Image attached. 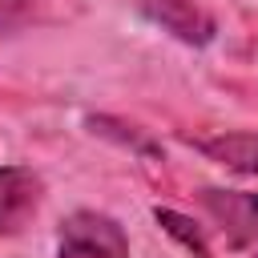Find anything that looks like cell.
Returning a JSON list of instances; mask_svg holds the SVG:
<instances>
[{"mask_svg":"<svg viewBox=\"0 0 258 258\" xmlns=\"http://www.w3.org/2000/svg\"><path fill=\"white\" fill-rule=\"evenodd\" d=\"M56 258H129V238L109 214L77 210L60 226Z\"/></svg>","mask_w":258,"mask_h":258,"instance_id":"6da1fadb","label":"cell"},{"mask_svg":"<svg viewBox=\"0 0 258 258\" xmlns=\"http://www.w3.org/2000/svg\"><path fill=\"white\" fill-rule=\"evenodd\" d=\"M137 8H141V16L153 20L161 32H169V36H177L181 44H194V48L210 44L214 32H218V20H214L202 4H194V0H137Z\"/></svg>","mask_w":258,"mask_h":258,"instance_id":"7a4b0ae2","label":"cell"},{"mask_svg":"<svg viewBox=\"0 0 258 258\" xmlns=\"http://www.w3.org/2000/svg\"><path fill=\"white\" fill-rule=\"evenodd\" d=\"M202 206L230 246H250L258 238V194L246 189H202Z\"/></svg>","mask_w":258,"mask_h":258,"instance_id":"3957f363","label":"cell"},{"mask_svg":"<svg viewBox=\"0 0 258 258\" xmlns=\"http://www.w3.org/2000/svg\"><path fill=\"white\" fill-rule=\"evenodd\" d=\"M40 206V177L24 165H0V234H16Z\"/></svg>","mask_w":258,"mask_h":258,"instance_id":"277c9868","label":"cell"},{"mask_svg":"<svg viewBox=\"0 0 258 258\" xmlns=\"http://www.w3.org/2000/svg\"><path fill=\"white\" fill-rule=\"evenodd\" d=\"M198 149L210 153L214 161H222L226 169L258 173V133H222V137L198 141Z\"/></svg>","mask_w":258,"mask_h":258,"instance_id":"5b68a950","label":"cell"},{"mask_svg":"<svg viewBox=\"0 0 258 258\" xmlns=\"http://www.w3.org/2000/svg\"><path fill=\"white\" fill-rule=\"evenodd\" d=\"M64 12V0H0V32H24Z\"/></svg>","mask_w":258,"mask_h":258,"instance_id":"8992f818","label":"cell"},{"mask_svg":"<svg viewBox=\"0 0 258 258\" xmlns=\"http://www.w3.org/2000/svg\"><path fill=\"white\" fill-rule=\"evenodd\" d=\"M153 218H157V226L165 230V234H173L189 254H198V258H210V246H206V238H202V230L185 218V214H177V210H153Z\"/></svg>","mask_w":258,"mask_h":258,"instance_id":"52a82bcc","label":"cell"},{"mask_svg":"<svg viewBox=\"0 0 258 258\" xmlns=\"http://www.w3.org/2000/svg\"><path fill=\"white\" fill-rule=\"evenodd\" d=\"M254 258H258V254H254Z\"/></svg>","mask_w":258,"mask_h":258,"instance_id":"ba28073f","label":"cell"}]
</instances>
